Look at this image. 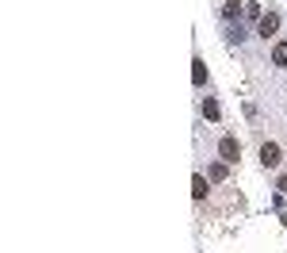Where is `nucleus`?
<instances>
[{
  "mask_svg": "<svg viewBox=\"0 0 287 253\" xmlns=\"http://www.w3.org/2000/svg\"><path fill=\"white\" fill-rule=\"evenodd\" d=\"M218 157H222L226 165H237V157H241V142H237L234 134H226V138L218 142Z\"/></svg>",
  "mask_w": 287,
  "mask_h": 253,
  "instance_id": "nucleus-1",
  "label": "nucleus"
},
{
  "mask_svg": "<svg viewBox=\"0 0 287 253\" xmlns=\"http://www.w3.org/2000/svg\"><path fill=\"white\" fill-rule=\"evenodd\" d=\"M279 161H283V150H279L276 142H264V146H261V165L264 169H276Z\"/></svg>",
  "mask_w": 287,
  "mask_h": 253,
  "instance_id": "nucleus-2",
  "label": "nucleus"
},
{
  "mask_svg": "<svg viewBox=\"0 0 287 253\" xmlns=\"http://www.w3.org/2000/svg\"><path fill=\"white\" fill-rule=\"evenodd\" d=\"M276 31H279V16H276V12H264V16H261V35L268 39V35H276Z\"/></svg>",
  "mask_w": 287,
  "mask_h": 253,
  "instance_id": "nucleus-3",
  "label": "nucleus"
},
{
  "mask_svg": "<svg viewBox=\"0 0 287 253\" xmlns=\"http://www.w3.org/2000/svg\"><path fill=\"white\" fill-rule=\"evenodd\" d=\"M191 81H195V85H203V81H207V65H203L199 58L191 61Z\"/></svg>",
  "mask_w": 287,
  "mask_h": 253,
  "instance_id": "nucleus-4",
  "label": "nucleus"
},
{
  "mask_svg": "<svg viewBox=\"0 0 287 253\" xmlns=\"http://www.w3.org/2000/svg\"><path fill=\"white\" fill-rule=\"evenodd\" d=\"M272 61H276V65H287V43H279L276 50H272Z\"/></svg>",
  "mask_w": 287,
  "mask_h": 253,
  "instance_id": "nucleus-5",
  "label": "nucleus"
},
{
  "mask_svg": "<svg viewBox=\"0 0 287 253\" xmlns=\"http://www.w3.org/2000/svg\"><path fill=\"white\" fill-rule=\"evenodd\" d=\"M191 192H195V200H203V196H207V180L195 176V180H191Z\"/></svg>",
  "mask_w": 287,
  "mask_h": 253,
  "instance_id": "nucleus-6",
  "label": "nucleus"
},
{
  "mask_svg": "<svg viewBox=\"0 0 287 253\" xmlns=\"http://www.w3.org/2000/svg\"><path fill=\"white\" fill-rule=\"evenodd\" d=\"M203 115H207V119H218V104L215 100H203Z\"/></svg>",
  "mask_w": 287,
  "mask_h": 253,
  "instance_id": "nucleus-7",
  "label": "nucleus"
},
{
  "mask_svg": "<svg viewBox=\"0 0 287 253\" xmlns=\"http://www.w3.org/2000/svg\"><path fill=\"white\" fill-rule=\"evenodd\" d=\"M211 180H226V161L222 165H211Z\"/></svg>",
  "mask_w": 287,
  "mask_h": 253,
  "instance_id": "nucleus-8",
  "label": "nucleus"
},
{
  "mask_svg": "<svg viewBox=\"0 0 287 253\" xmlns=\"http://www.w3.org/2000/svg\"><path fill=\"white\" fill-rule=\"evenodd\" d=\"M279 192H287V176H279Z\"/></svg>",
  "mask_w": 287,
  "mask_h": 253,
  "instance_id": "nucleus-9",
  "label": "nucleus"
}]
</instances>
